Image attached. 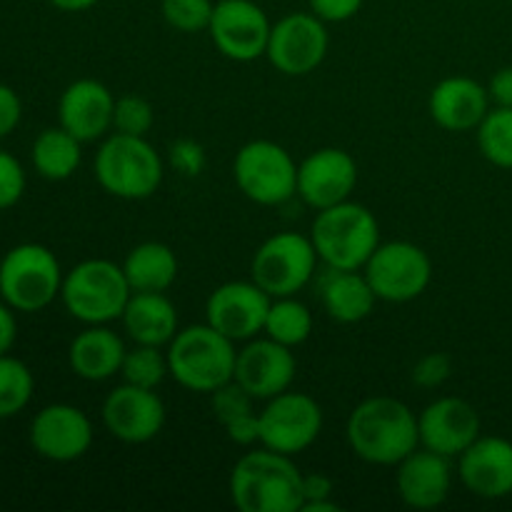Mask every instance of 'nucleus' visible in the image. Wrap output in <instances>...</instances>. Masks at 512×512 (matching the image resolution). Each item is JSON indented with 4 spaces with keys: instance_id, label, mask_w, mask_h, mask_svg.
I'll list each match as a JSON object with an SVG mask.
<instances>
[{
    "instance_id": "f257e3e1",
    "label": "nucleus",
    "mask_w": 512,
    "mask_h": 512,
    "mask_svg": "<svg viewBox=\"0 0 512 512\" xmlns=\"http://www.w3.org/2000/svg\"><path fill=\"white\" fill-rule=\"evenodd\" d=\"M345 440L363 463L395 468L420 448L418 415L410 405L390 395L365 398L348 415Z\"/></svg>"
},
{
    "instance_id": "f03ea898",
    "label": "nucleus",
    "mask_w": 512,
    "mask_h": 512,
    "mask_svg": "<svg viewBox=\"0 0 512 512\" xmlns=\"http://www.w3.org/2000/svg\"><path fill=\"white\" fill-rule=\"evenodd\" d=\"M228 493L240 512H300L303 470L295 465L293 455L260 445L233 465Z\"/></svg>"
},
{
    "instance_id": "7ed1b4c3",
    "label": "nucleus",
    "mask_w": 512,
    "mask_h": 512,
    "mask_svg": "<svg viewBox=\"0 0 512 512\" xmlns=\"http://www.w3.org/2000/svg\"><path fill=\"white\" fill-rule=\"evenodd\" d=\"M235 345L210 323L180 328L168 343L170 378L190 393L210 395L235 378Z\"/></svg>"
},
{
    "instance_id": "20e7f679",
    "label": "nucleus",
    "mask_w": 512,
    "mask_h": 512,
    "mask_svg": "<svg viewBox=\"0 0 512 512\" xmlns=\"http://www.w3.org/2000/svg\"><path fill=\"white\" fill-rule=\"evenodd\" d=\"M95 180L108 195L120 200H145L158 193L165 165L148 138L125 133L105 135L93 160Z\"/></svg>"
},
{
    "instance_id": "39448f33",
    "label": "nucleus",
    "mask_w": 512,
    "mask_h": 512,
    "mask_svg": "<svg viewBox=\"0 0 512 512\" xmlns=\"http://www.w3.org/2000/svg\"><path fill=\"white\" fill-rule=\"evenodd\" d=\"M310 240L325 268L363 270L380 245V223L370 208L343 200L315 213Z\"/></svg>"
},
{
    "instance_id": "423d86ee",
    "label": "nucleus",
    "mask_w": 512,
    "mask_h": 512,
    "mask_svg": "<svg viewBox=\"0 0 512 512\" xmlns=\"http://www.w3.org/2000/svg\"><path fill=\"white\" fill-rule=\"evenodd\" d=\"M133 288L123 265L105 258H90L65 273L60 300L65 310L83 325H110L123 318Z\"/></svg>"
},
{
    "instance_id": "0eeeda50",
    "label": "nucleus",
    "mask_w": 512,
    "mask_h": 512,
    "mask_svg": "<svg viewBox=\"0 0 512 512\" xmlns=\"http://www.w3.org/2000/svg\"><path fill=\"white\" fill-rule=\"evenodd\" d=\"M63 268L50 248L23 243L0 260V298L20 313H38L60 298Z\"/></svg>"
},
{
    "instance_id": "6e6552de",
    "label": "nucleus",
    "mask_w": 512,
    "mask_h": 512,
    "mask_svg": "<svg viewBox=\"0 0 512 512\" xmlns=\"http://www.w3.org/2000/svg\"><path fill=\"white\" fill-rule=\"evenodd\" d=\"M233 178L240 193L265 208H278L298 195V163L275 140H250L235 153Z\"/></svg>"
},
{
    "instance_id": "1a4fd4ad",
    "label": "nucleus",
    "mask_w": 512,
    "mask_h": 512,
    "mask_svg": "<svg viewBox=\"0 0 512 512\" xmlns=\"http://www.w3.org/2000/svg\"><path fill=\"white\" fill-rule=\"evenodd\" d=\"M318 250L310 235L275 233L260 243L250 260V278L270 295H298L318 270Z\"/></svg>"
},
{
    "instance_id": "9d476101",
    "label": "nucleus",
    "mask_w": 512,
    "mask_h": 512,
    "mask_svg": "<svg viewBox=\"0 0 512 512\" xmlns=\"http://www.w3.org/2000/svg\"><path fill=\"white\" fill-rule=\"evenodd\" d=\"M383 303H410L428 290L433 280V260L410 240L380 243L363 268Z\"/></svg>"
},
{
    "instance_id": "9b49d317",
    "label": "nucleus",
    "mask_w": 512,
    "mask_h": 512,
    "mask_svg": "<svg viewBox=\"0 0 512 512\" xmlns=\"http://www.w3.org/2000/svg\"><path fill=\"white\" fill-rule=\"evenodd\" d=\"M323 433V408L308 393L285 390L260 410V445L283 455H300Z\"/></svg>"
},
{
    "instance_id": "f8f14e48",
    "label": "nucleus",
    "mask_w": 512,
    "mask_h": 512,
    "mask_svg": "<svg viewBox=\"0 0 512 512\" xmlns=\"http://www.w3.org/2000/svg\"><path fill=\"white\" fill-rule=\"evenodd\" d=\"M325 25L328 23L320 20L313 10L283 15L270 28L265 58L278 73L290 75V78L313 73L323 65L330 48V35Z\"/></svg>"
},
{
    "instance_id": "ddd939ff",
    "label": "nucleus",
    "mask_w": 512,
    "mask_h": 512,
    "mask_svg": "<svg viewBox=\"0 0 512 512\" xmlns=\"http://www.w3.org/2000/svg\"><path fill=\"white\" fill-rule=\"evenodd\" d=\"M268 13L253 0H218L210 18L208 35L220 55L235 63L263 58L270 38Z\"/></svg>"
},
{
    "instance_id": "4468645a",
    "label": "nucleus",
    "mask_w": 512,
    "mask_h": 512,
    "mask_svg": "<svg viewBox=\"0 0 512 512\" xmlns=\"http://www.w3.org/2000/svg\"><path fill=\"white\" fill-rule=\"evenodd\" d=\"M273 298L250 280H230L218 285L205 303V323L233 343H248L265 330Z\"/></svg>"
},
{
    "instance_id": "2eb2a0df",
    "label": "nucleus",
    "mask_w": 512,
    "mask_h": 512,
    "mask_svg": "<svg viewBox=\"0 0 512 512\" xmlns=\"http://www.w3.org/2000/svg\"><path fill=\"white\" fill-rule=\"evenodd\" d=\"M165 403L158 390L123 383L108 393L103 403V425L115 440L145 445L165 428Z\"/></svg>"
},
{
    "instance_id": "dca6fc26",
    "label": "nucleus",
    "mask_w": 512,
    "mask_h": 512,
    "mask_svg": "<svg viewBox=\"0 0 512 512\" xmlns=\"http://www.w3.org/2000/svg\"><path fill=\"white\" fill-rule=\"evenodd\" d=\"M295 373H298V360H295L293 348L280 345L278 340L253 338L243 343L235 360V383L243 385L255 400L275 398L293 388Z\"/></svg>"
},
{
    "instance_id": "f3484780",
    "label": "nucleus",
    "mask_w": 512,
    "mask_h": 512,
    "mask_svg": "<svg viewBox=\"0 0 512 512\" xmlns=\"http://www.w3.org/2000/svg\"><path fill=\"white\" fill-rule=\"evenodd\" d=\"M358 185V163L343 148H318L298 163V198L318 210L350 200Z\"/></svg>"
},
{
    "instance_id": "a211bd4d",
    "label": "nucleus",
    "mask_w": 512,
    "mask_h": 512,
    "mask_svg": "<svg viewBox=\"0 0 512 512\" xmlns=\"http://www.w3.org/2000/svg\"><path fill=\"white\" fill-rule=\"evenodd\" d=\"M418 430L423 448L453 460L483 435V423L473 403L455 395H443L423 408L418 415Z\"/></svg>"
},
{
    "instance_id": "6ab92c4d",
    "label": "nucleus",
    "mask_w": 512,
    "mask_h": 512,
    "mask_svg": "<svg viewBox=\"0 0 512 512\" xmlns=\"http://www.w3.org/2000/svg\"><path fill=\"white\" fill-rule=\"evenodd\" d=\"M93 423L80 408L53 403L40 410L30 423V445L35 453L53 463L80 460L93 445Z\"/></svg>"
},
{
    "instance_id": "aec40b11",
    "label": "nucleus",
    "mask_w": 512,
    "mask_h": 512,
    "mask_svg": "<svg viewBox=\"0 0 512 512\" xmlns=\"http://www.w3.org/2000/svg\"><path fill=\"white\" fill-rule=\"evenodd\" d=\"M458 478L468 493L483 500L512 495V443L500 435H480L458 455Z\"/></svg>"
},
{
    "instance_id": "412c9836",
    "label": "nucleus",
    "mask_w": 512,
    "mask_h": 512,
    "mask_svg": "<svg viewBox=\"0 0 512 512\" xmlns=\"http://www.w3.org/2000/svg\"><path fill=\"white\" fill-rule=\"evenodd\" d=\"M115 95L95 78L73 80L58 100V123L80 143H95L113 130Z\"/></svg>"
},
{
    "instance_id": "4be33fe9",
    "label": "nucleus",
    "mask_w": 512,
    "mask_h": 512,
    "mask_svg": "<svg viewBox=\"0 0 512 512\" xmlns=\"http://www.w3.org/2000/svg\"><path fill=\"white\" fill-rule=\"evenodd\" d=\"M395 470V490L408 508L433 510L448 500L453 488V468L445 455L420 445L408 458L400 460Z\"/></svg>"
},
{
    "instance_id": "5701e85b",
    "label": "nucleus",
    "mask_w": 512,
    "mask_h": 512,
    "mask_svg": "<svg viewBox=\"0 0 512 512\" xmlns=\"http://www.w3.org/2000/svg\"><path fill=\"white\" fill-rule=\"evenodd\" d=\"M490 108H493V103H490L488 85L478 83L468 75L443 78L430 90L428 98L430 118L448 133L478 130Z\"/></svg>"
},
{
    "instance_id": "b1692460",
    "label": "nucleus",
    "mask_w": 512,
    "mask_h": 512,
    "mask_svg": "<svg viewBox=\"0 0 512 512\" xmlns=\"http://www.w3.org/2000/svg\"><path fill=\"white\" fill-rule=\"evenodd\" d=\"M125 353L128 348L123 338L110 325H85L83 333L75 335L70 343L68 363L80 380L103 383L120 375Z\"/></svg>"
},
{
    "instance_id": "393cba45",
    "label": "nucleus",
    "mask_w": 512,
    "mask_h": 512,
    "mask_svg": "<svg viewBox=\"0 0 512 512\" xmlns=\"http://www.w3.org/2000/svg\"><path fill=\"white\" fill-rule=\"evenodd\" d=\"M318 295L328 318L343 325L363 323L378 303V295L363 270L325 268L320 275Z\"/></svg>"
},
{
    "instance_id": "a878e982",
    "label": "nucleus",
    "mask_w": 512,
    "mask_h": 512,
    "mask_svg": "<svg viewBox=\"0 0 512 512\" xmlns=\"http://www.w3.org/2000/svg\"><path fill=\"white\" fill-rule=\"evenodd\" d=\"M120 323L133 343L158 348H165L180 330L178 308L165 293H133Z\"/></svg>"
},
{
    "instance_id": "bb28decb",
    "label": "nucleus",
    "mask_w": 512,
    "mask_h": 512,
    "mask_svg": "<svg viewBox=\"0 0 512 512\" xmlns=\"http://www.w3.org/2000/svg\"><path fill=\"white\" fill-rule=\"evenodd\" d=\"M133 293H168L178 280V255L160 240H145L128 250L123 263Z\"/></svg>"
},
{
    "instance_id": "cd10ccee",
    "label": "nucleus",
    "mask_w": 512,
    "mask_h": 512,
    "mask_svg": "<svg viewBox=\"0 0 512 512\" xmlns=\"http://www.w3.org/2000/svg\"><path fill=\"white\" fill-rule=\"evenodd\" d=\"M80 140L70 135L63 125L48 128L35 138L33 143V168L45 180H68L78 170L83 153H80Z\"/></svg>"
},
{
    "instance_id": "c85d7f7f",
    "label": "nucleus",
    "mask_w": 512,
    "mask_h": 512,
    "mask_svg": "<svg viewBox=\"0 0 512 512\" xmlns=\"http://www.w3.org/2000/svg\"><path fill=\"white\" fill-rule=\"evenodd\" d=\"M313 313L298 295H285V298H273L265 320L263 335L278 340L280 345L298 348L313 335Z\"/></svg>"
},
{
    "instance_id": "c756f323",
    "label": "nucleus",
    "mask_w": 512,
    "mask_h": 512,
    "mask_svg": "<svg viewBox=\"0 0 512 512\" xmlns=\"http://www.w3.org/2000/svg\"><path fill=\"white\" fill-rule=\"evenodd\" d=\"M120 378H123V383L138 385V388L158 390L165 383V378H170L168 350L158 348V345L133 343V348H128L123 358Z\"/></svg>"
},
{
    "instance_id": "7c9ffc66",
    "label": "nucleus",
    "mask_w": 512,
    "mask_h": 512,
    "mask_svg": "<svg viewBox=\"0 0 512 512\" xmlns=\"http://www.w3.org/2000/svg\"><path fill=\"white\" fill-rule=\"evenodd\" d=\"M35 380L28 365L13 355H0V420L23 413L33 398Z\"/></svg>"
},
{
    "instance_id": "2f4dec72",
    "label": "nucleus",
    "mask_w": 512,
    "mask_h": 512,
    "mask_svg": "<svg viewBox=\"0 0 512 512\" xmlns=\"http://www.w3.org/2000/svg\"><path fill=\"white\" fill-rule=\"evenodd\" d=\"M478 148L485 160L512 170V108H493L478 125Z\"/></svg>"
},
{
    "instance_id": "473e14b6",
    "label": "nucleus",
    "mask_w": 512,
    "mask_h": 512,
    "mask_svg": "<svg viewBox=\"0 0 512 512\" xmlns=\"http://www.w3.org/2000/svg\"><path fill=\"white\" fill-rule=\"evenodd\" d=\"M255 403H258V400H255L243 385L235 383V380L220 385L218 390L210 393V410H213L215 420L223 425V430L230 428L233 423H238V420L250 418V415L258 413V410H255Z\"/></svg>"
},
{
    "instance_id": "72a5a7b5",
    "label": "nucleus",
    "mask_w": 512,
    "mask_h": 512,
    "mask_svg": "<svg viewBox=\"0 0 512 512\" xmlns=\"http://www.w3.org/2000/svg\"><path fill=\"white\" fill-rule=\"evenodd\" d=\"M213 0H163L160 13L165 23L178 33H200L208 30L210 18H213Z\"/></svg>"
},
{
    "instance_id": "f704fd0d",
    "label": "nucleus",
    "mask_w": 512,
    "mask_h": 512,
    "mask_svg": "<svg viewBox=\"0 0 512 512\" xmlns=\"http://www.w3.org/2000/svg\"><path fill=\"white\" fill-rule=\"evenodd\" d=\"M155 125V110L140 95L128 93L115 98V110H113V130L115 133L125 135H140V138H148V133Z\"/></svg>"
},
{
    "instance_id": "c9c22d12",
    "label": "nucleus",
    "mask_w": 512,
    "mask_h": 512,
    "mask_svg": "<svg viewBox=\"0 0 512 512\" xmlns=\"http://www.w3.org/2000/svg\"><path fill=\"white\" fill-rule=\"evenodd\" d=\"M335 485L325 473H303V508L300 512H338L333 500Z\"/></svg>"
},
{
    "instance_id": "e433bc0d",
    "label": "nucleus",
    "mask_w": 512,
    "mask_h": 512,
    "mask_svg": "<svg viewBox=\"0 0 512 512\" xmlns=\"http://www.w3.org/2000/svg\"><path fill=\"white\" fill-rule=\"evenodd\" d=\"M450 373H453V360H450L448 353H428L413 365V373H410V380L413 385L425 390H435L440 385L448 383Z\"/></svg>"
},
{
    "instance_id": "4c0bfd02",
    "label": "nucleus",
    "mask_w": 512,
    "mask_h": 512,
    "mask_svg": "<svg viewBox=\"0 0 512 512\" xmlns=\"http://www.w3.org/2000/svg\"><path fill=\"white\" fill-rule=\"evenodd\" d=\"M25 170L15 155L0 150V210H8L23 198Z\"/></svg>"
},
{
    "instance_id": "58836bf2",
    "label": "nucleus",
    "mask_w": 512,
    "mask_h": 512,
    "mask_svg": "<svg viewBox=\"0 0 512 512\" xmlns=\"http://www.w3.org/2000/svg\"><path fill=\"white\" fill-rule=\"evenodd\" d=\"M168 158L170 165H173L180 175H185V178H198L205 170V148L190 138L175 140V143L170 145Z\"/></svg>"
},
{
    "instance_id": "ea45409f",
    "label": "nucleus",
    "mask_w": 512,
    "mask_h": 512,
    "mask_svg": "<svg viewBox=\"0 0 512 512\" xmlns=\"http://www.w3.org/2000/svg\"><path fill=\"white\" fill-rule=\"evenodd\" d=\"M310 10L325 23H345L355 18L365 0H308Z\"/></svg>"
},
{
    "instance_id": "a19ab883",
    "label": "nucleus",
    "mask_w": 512,
    "mask_h": 512,
    "mask_svg": "<svg viewBox=\"0 0 512 512\" xmlns=\"http://www.w3.org/2000/svg\"><path fill=\"white\" fill-rule=\"evenodd\" d=\"M23 115V103L10 85L0 83V140L13 133Z\"/></svg>"
},
{
    "instance_id": "79ce46f5",
    "label": "nucleus",
    "mask_w": 512,
    "mask_h": 512,
    "mask_svg": "<svg viewBox=\"0 0 512 512\" xmlns=\"http://www.w3.org/2000/svg\"><path fill=\"white\" fill-rule=\"evenodd\" d=\"M488 95L490 103L498 105V108H512V65L493 73L488 83Z\"/></svg>"
},
{
    "instance_id": "37998d69",
    "label": "nucleus",
    "mask_w": 512,
    "mask_h": 512,
    "mask_svg": "<svg viewBox=\"0 0 512 512\" xmlns=\"http://www.w3.org/2000/svg\"><path fill=\"white\" fill-rule=\"evenodd\" d=\"M18 338V323H15L13 308L8 303H0V355L10 353Z\"/></svg>"
},
{
    "instance_id": "c03bdc74",
    "label": "nucleus",
    "mask_w": 512,
    "mask_h": 512,
    "mask_svg": "<svg viewBox=\"0 0 512 512\" xmlns=\"http://www.w3.org/2000/svg\"><path fill=\"white\" fill-rule=\"evenodd\" d=\"M100 0H50V5H55L63 13H83V10L93 8Z\"/></svg>"
}]
</instances>
